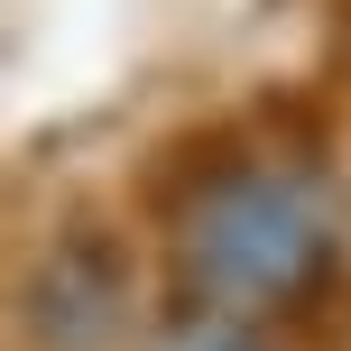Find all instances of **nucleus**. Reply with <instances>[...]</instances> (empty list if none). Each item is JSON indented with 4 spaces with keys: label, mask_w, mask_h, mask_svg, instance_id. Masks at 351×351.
<instances>
[{
    "label": "nucleus",
    "mask_w": 351,
    "mask_h": 351,
    "mask_svg": "<svg viewBox=\"0 0 351 351\" xmlns=\"http://www.w3.org/2000/svg\"><path fill=\"white\" fill-rule=\"evenodd\" d=\"M167 268L185 305L222 315H305L342 287L351 222L324 167L305 158H213L167 194Z\"/></svg>",
    "instance_id": "f257e3e1"
},
{
    "label": "nucleus",
    "mask_w": 351,
    "mask_h": 351,
    "mask_svg": "<svg viewBox=\"0 0 351 351\" xmlns=\"http://www.w3.org/2000/svg\"><path fill=\"white\" fill-rule=\"evenodd\" d=\"M28 324H37L56 351H102V342L130 324L121 259H111L102 241H56V259L37 268V287H28Z\"/></svg>",
    "instance_id": "f03ea898"
},
{
    "label": "nucleus",
    "mask_w": 351,
    "mask_h": 351,
    "mask_svg": "<svg viewBox=\"0 0 351 351\" xmlns=\"http://www.w3.org/2000/svg\"><path fill=\"white\" fill-rule=\"evenodd\" d=\"M139 351H268V342L250 333V315H222V305H176V315H167Z\"/></svg>",
    "instance_id": "7ed1b4c3"
}]
</instances>
